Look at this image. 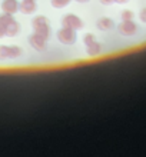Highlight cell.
<instances>
[{"label":"cell","instance_id":"cell-18","mask_svg":"<svg viewBox=\"0 0 146 157\" xmlns=\"http://www.w3.org/2000/svg\"><path fill=\"white\" fill-rule=\"evenodd\" d=\"M77 3H88V2H90V0H76Z\"/></svg>","mask_w":146,"mask_h":157},{"label":"cell","instance_id":"cell-3","mask_svg":"<svg viewBox=\"0 0 146 157\" xmlns=\"http://www.w3.org/2000/svg\"><path fill=\"white\" fill-rule=\"evenodd\" d=\"M0 17L3 19L4 25H6V37H16L19 32H20V25L19 21L13 17V14H9V13H2Z\"/></svg>","mask_w":146,"mask_h":157},{"label":"cell","instance_id":"cell-7","mask_svg":"<svg viewBox=\"0 0 146 157\" xmlns=\"http://www.w3.org/2000/svg\"><path fill=\"white\" fill-rule=\"evenodd\" d=\"M117 33L123 37H132L138 33V25L133 20H122L117 25Z\"/></svg>","mask_w":146,"mask_h":157},{"label":"cell","instance_id":"cell-5","mask_svg":"<svg viewBox=\"0 0 146 157\" xmlns=\"http://www.w3.org/2000/svg\"><path fill=\"white\" fill-rule=\"evenodd\" d=\"M23 54V50L19 46H6L0 44V60H13L20 57Z\"/></svg>","mask_w":146,"mask_h":157},{"label":"cell","instance_id":"cell-15","mask_svg":"<svg viewBox=\"0 0 146 157\" xmlns=\"http://www.w3.org/2000/svg\"><path fill=\"white\" fill-rule=\"evenodd\" d=\"M139 19H140V21L142 23H145L146 25V7H143L140 12H139Z\"/></svg>","mask_w":146,"mask_h":157},{"label":"cell","instance_id":"cell-16","mask_svg":"<svg viewBox=\"0 0 146 157\" xmlns=\"http://www.w3.org/2000/svg\"><path fill=\"white\" fill-rule=\"evenodd\" d=\"M102 4H105V6H110V4L116 3V0H99Z\"/></svg>","mask_w":146,"mask_h":157},{"label":"cell","instance_id":"cell-4","mask_svg":"<svg viewBox=\"0 0 146 157\" xmlns=\"http://www.w3.org/2000/svg\"><path fill=\"white\" fill-rule=\"evenodd\" d=\"M56 37H57L59 43H62L63 46H73L77 40V34H76V30L62 26V29L57 32Z\"/></svg>","mask_w":146,"mask_h":157},{"label":"cell","instance_id":"cell-13","mask_svg":"<svg viewBox=\"0 0 146 157\" xmlns=\"http://www.w3.org/2000/svg\"><path fill=\"white\" fill-rule=\"evenodd\" d=\"M120 17H122V20H133L135 14L132 10H123L120 13Z\"/></svg>","mask_w":146,"mask_h":157},{"label":"cell","instance_id":"cell-10","mask_svg":"<svg viewBox=\"0 0 146 157\" xmlns=\"http://www.w3.org/2000/svg\"><path fill=\"white\" fill-rule=\"evenodd\" d=\"M96 27L100 32H110L115 27V21L110 17H99L96 20Z\"/></svg>","mask_w":146,"mask_h":157},{"label":"cell","instance_id":"cell-17","mask_svg":"<svg viewBox=\"0 0 146 157\" xmlns=\"http://www.w3.org/2000/svg\"><path fill=\"white\" fill-rule=\"evenodd\" d=\"M116 3H119V4H126V3H129V0H116Z\"/></svg>","mask_w":146,"mask_h":157},{"label":"cell","instance_id":"cell-6","mask_svg":"<svg viewBox=\"0 0 146 157\" xmlns=\"http://www.w3.org/2000/svg\"><path fill=\"white\" fill-rule=\"evenodd\" d=\"M62 26L63 27H69V29L73 30H82L83 29V20L80 19L77 14H73V13H67L62 17Z\"/></svg>","mask_w":146,"mask_h":157},{"label":"cell","instance_id":"cell-9","mask_svg":"<svg viewBox=\"0 0 146 157\" xmlns=\"http://www.w3.org/2000/svg\"><path fill=\"white\" fill-rule=\"evenodd\" d=\"M37 10V4L36 0H22L19 4V12L23 14H32Z\"/></svg>","mask_w":146,"mask_h":157},{"label":"cell","instance_id":"cell-8","mask_svg":"<svg viewBox=\"0 0 146 157\" xmlns=\"http://www.w3.org/2000/svg\"><path fill=\"white\" fill-rule=\"evenodd\" d=\"M29 44L36 52H45L47 47V39H45L37 33H33L29 36Z\"/></svg>","mask_w":146,"mask_h":157},{"label":"cell","instance_id":"cell-14","mask_svg":"<svg viewBox=\"0 0 146 157\" xmlns=\"http://www.w3.org/2000/svg\"><path fill=\"white\" fill-rule=\"evenodd\" d=\"M6 37V25H4L3 19L0 17V39Z\"/></svg>","mask_w":146,"mask_h":157},{"label":"cell","instance_id":"cell-12","mask_svg":"<svg viewBox=\"0 0 146 157\" xmlns=\"http://www.w3.org/2000/svg\"><path fill=\"white\" fill-rule=\"evenodd\" d=\"M72 0H50V6L53 9H63L70 4Z\"/></svg>","mask_w":146,"mask_h":157},{"label":"cell","instance_id":"cell-11","mask_svg":"<svg viewBox=\"0 0 146 157\" xmlns=\"http://www.w3.org/2000/svg\"><path fill=\"white\" fill-rule=\"evenodd\" d=\"M19 0H3L2 2V10L9 14H16L19 12Z\"/></svg>","mask_w":146,"mask_h":157},{"label":"cell","instance_id":"cell-2","mask_svg":"<svg viewBox=\"0 0 146 157\" xmlns=\"http://www.w3.org/2000/svg\"><path fill=\"white\" fill-rule=\"evenodd\" d=\"M32 29H33L34 33L40 34V36H43L45 39H47L49 40L50 37V25H49V20H47V17L45 16H34L33 19H32Z\"/></svg>","mask_w":146,"mask_h":157},{"label":"cell","instance_id":"cell-1","mask_svg":"<svg viewBox=\"0 0 146 157\" xmlns=\"http://www.w3.org/2000/svg\"><path fill=\"white\" fill-rule=\"evenodd\" d=\"M83 44H85V52L89 57H96L102 52V43L96 39V36L93 33H86L83 36Z\"/></svg>","mask_w":146,"mask_h":157}]
</instances>
